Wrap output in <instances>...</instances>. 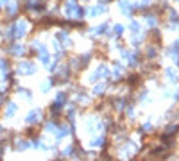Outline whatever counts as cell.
<instances>
[{
	"instance_id": "obj_1",
	"label": "cell",
	"mask_w": 179,
	"mask_h": 161,
	"mask_svg": "<svg viewBox=\"0 0 179 161\" xmlns=\"http://www.w3.org/2000/svg\"><path fill=\"white\" fill-rule=\"evenodd\" d=\"M40 117H41V111H40V109H34V111H31V115L27 117V122H31V123H36Z\"/></svg>"
},
{
	"instance_id": "obj_3",
	"label": "cell",
	"mask_w": 179,
	"mask_h": 161,
	"mask_svg": "<svg viewBox=\"0 0 179 161\" xmlns=\"http://www.w3.org/2000/svg\"><path fill=\"white\" fill-rule=\"evenodd\" d=\"M122 31H124V27H120V25H117V27H115V32H117V34H120Z\"/></svg>"
},
{
	"instance_id": "obj_2",
	"label": "cell",
	"mask_w": 179,
	"mask_h": 161,
	"mask_svg": "<svg viewBox=\"0 0 179 161\" xmlns=\"http://www.w3.org/2000/svg\"><path fill=\"white\" fill-rule=\"evenodd\" d=\"M20 72H23V74H34L36 68H34L32 64H29V63H22L20 64Z\"/></svg>"
}]
</instances>
